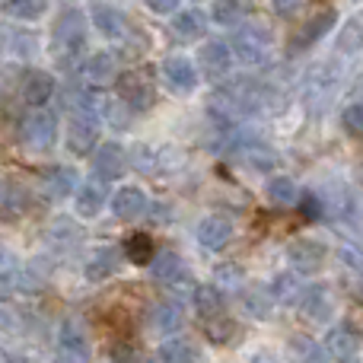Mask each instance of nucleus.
<instances>
[{"label": "nucleus", "instance_id": "nucleus-23", "mask_svg": "<svg viewBox=\"0 0 363 363\" xmlns=\"http://www.w3.org/2000/svg\"><path fill=\"white\" fill-rule=\"evenodd\" d=\"M201 322V332H204V338L211 341V345L223 347V345H233V338H236L239 325L233 315H226V309H220V313L207 315V319H198Z\"/></svg>", "mask_w": 363, "mask_h": 363}, {"label": "nucleus", "instance_id": "nucleus-42", "mask_svg": "<svg viewBox=\"0 0 363 363\" xmlns=\"http://www.w3.org/2000/svg\"><path fill=\"white\" fill-rule=\"evenodd\" d=\"M13 328H16V322H13V315L0 309V341H6V338H10V335H13Z\"/></svg>", "mask_w": 363, "mask_h": 363}, {"label": "nucleus", "instance_id": "nucleus-3", "mask_svg": "<svg viewBox=\"0 0 363 363\" xmlns=\"http://www.w3.org/2000/svg\"><path fill=\"white\" fill-rule=\"evenodd\" d=\"M19 140H23L29 150H51L57 144V115L51 108L35 106V112H29L19 121Z\"/></svg>", "mask_w": 363, "mask_h": 363}, {"label": "nucleus", "instance_id": "nucleus-35", "mask_svg": "<svg viewBox=\"0 0 363 363\" xmlns=\"http://www.w3.org/2000/svg\"><path fill=\"white\" fill-rule=\"evenodd\" d=\"M296 204H300V213L306 220H322V217H325V201H322L315 191H300Z\"/></svg>", "mask_w": 363, "mask_h": 363}, {"label": "nucleus", "instance_id": "nucleus-29", "mask_svg": "<svg viewBox=\"0 0 363 363\" xmlns=\"http://www.w3.org/2000/svg\"><path fill=\"white\" fill-rule=\"evenodd\" d=\"M121 252H125V258L131 264H140V268H147V264L153 262V239L147 236V233H131V236L125 239V245H121Z\"/></svg>", "mask_w": 363, "mask_h": 363}, {"label": "nucleus", "instance_id": "nucleus-38", "mask_svg": "<svg viewBox=\"0 0 363 363\" xmlns=\"http://www.w3.org/2000/svg\"><path fill=\"white\" fill-rule=\"evenodd\" d=\"M220 290H239L242 287V271L236 268V264H230V268H220Z\"/></svg>", "mask_w": 363, "mask_h": 363}, {"label": "nucleus", "instance_id": "nucleus-2", "mask_svg": "<svg viewBox=\"0 0 363 363\" xmlns=\"http://www.w3.org/2000/svg\"><path fill=\"white\" fill-rule=\"evenodd\" d=\"M230 45L239 61L255 67V64L268 61V55H271V32H268V26H262V23H242V26H236Z\"/></svg>", "mask_w": 363, "mask_h": 363}, {"label": "nucleus", "instance_id": "nucleus-17", "mask_svg": "<svg viewBox=\"0 0 363 363\" xmlns=\"http://www.w3.org/2000/svg\"><path fill=\"white\" fill-rule=\"evenodd\" d=\"M296 306H300V313L306 315V319L325 322L328 315H332V294H328L325 284H309V287H303Z\"/></svg>", "mask_w": 363, "mask_h": 363}, {"label": "nucleus", "instance_id": "nucleus-5", "mask_svg": "<svg viewBox=\"0 0 363 363\" xmlns=\"http://www.w3.org/2000/svg\"><path fill=\"white\" fill-rule=\"evenodd\" d=\"M99 118H96L93 112H83V108H77V115L67 121V138H64V144H67V150L74 153V157H89V153L96 150V144H99Z\"/></svg>", "mask_w": 363, "mask_h": 363}, {"label": "nucleus", "instance_id": "nucleus-4", "mask_svg": "<svg viewBox=\"0 0 363 363\" xmlns=\"http://www.w3.org/2000/svg\"><path fill=\"white\" fill-rule=\"evenodd\" d=\"M115 86H118L121 102H125L134 115L157 106V83H153V77L147 74V70H128V74H121L118 80H115Z\"/></svg>", "mask_w": 363, "mask_h": 363}, {"label": "nucleus", "instance_id": "nucleus-14", "mask_svg": "<svg viewBox=\"0 0 363 363\" xmlns=\"http://www.w3.org/2000/svg\"><path fill=\"white\" fill-rule=\"evenodd\" d=\"M121 255H125V252L112 249V245H102V249H96L93 255L86 258V264H83V274H86V281L102 284V281H108V277H115L121 271Z\"/></svg>", "mask_w": 363, "mask_h": 363}, {"label": "nucleus", "instance_id": "nucleus-15", "mask_svg": "<svg viewBox=\"0 0 363 363\" xmlns=\"http://www.w3.org/2000/svg\"><path fill=\"white\" fill-rule=\"evenodd\" d=\"M325 351H328V357H335V360H354L360 354V332L354 325H335L332 332L325 335Z\"/></svg>", "mask_w": 363, "mask_h": 363}, {"label": "nucleus", "instance_id": "nucleus-41", "mask_svg": "<svg viewBox=\"0 0 363 363\" xmlns=\"http://www.w3.org/2000/svg\"><path fill=\"white\" fill-rule=\"evenodd\" d=\"M179 4H182V0H147V6H150L153 13H160V16H166V13L179 10Z\"/></svg>", "mask_w": 363, "mask_h": 363}, {"label": "nucleus", "instance_id": "nucleus-6", "mask_svg": "<svg viewBox=\"0 0 363 363\" xmlns=\"http://www.w3.org/2000/svg\"><path fill=\"white\" fill-rule=\"evenodd\" d=\"M160 74H163V83L176 96H188L198 86V67H194V61L185 55H169L163 61V67H160Z\"/></svg>", "mask_w": 363, "mask_h": 363}, {"label": "nucleus", "instance_id": "nucleus-31", "mask_svg": "<svg viewBox=\"0 0 363 363\" xmlns=\"http://www.w3.org/2000/svg\"><path fill=\"white\" fill-rule=\"evenodd\" d=\"M194 309H198V319L220 313L223 309V290L213 287V284H198V290H194Z\"/></svg>", "mask_w": 363, "mask_h": 363}, {"label": "nucleus", "instance_id": "nucleus-40", "mask_svg": "<svg viewBox=\"0 0 363 363\" xmlns=\"http://www.w3.org/2000/svg\"><path fill=\"white\" fill-rule=\"evenodd\" d=\"M108 357H112V360H138L140 354L134 351V347H128L125 341H121V345H115L112 351H108Z\"/></svg>", "mask_w": 363, "mask_h": 363}, {"label": "nucleus", "instance_id": "nucleus-21", "mask_svg": "<svg viewBox=\"0 0 363 363\" xmlns=\"http://www.w3.org/2000/svg\"><path fill=\"white\" fill-rule=\"evenodd\" d=\"M150 274L157 277L160 284L176 287V284L188 281V264L179 252H160V255H153V262H150Z\"/></svg>", "mask_w": 363, "mask_h": 363}, {"label": "nucleus", "instance_id": "nucleus-28", "mask_svg": "<svg viewBox=\"0 0 363 363\" xmlns=\"http://www.w3.org/2000/svg\"><path fill=\"white\" fill-rule=\"evenodd\" d=\"M0 10L10 19H19V23H35L45 16L48 0H0Z\"/></svg>", "mask_w": 363, "mask_h": 363}, {"label": "nucleus", "instance_id": "nucleus-1", "mask_svg": "<svg viewBox=\"0 0 363 363\" xmlns=\"http://www.w3.org/2000/svg\"><path fill=\"white\" fill-rule=\"evenodd\" d=\"M86 16L77 6H67V10L57 13L55 26H51V55L61 67H70V64L80 61V55L86 51Z\"/></svg>", "mask_w": 363, "mask_h": 363}, {"label": "nucleus", "instance_id": "nucleus-18", "mask_svg": "<svg viewBox=\"0 0 363 363\" xmlns=\"http://www.w3.org/2000/svg\"><path fill=\"white\" fill-rule=\"evenodd\" d=\"M83 80H89L93 86H106V83L118 80V61H115L112 51H96L86 61L80 64Z\"/></svg>", "mask_w": 363, "mask_h": 363}, {"label": "nucleus", "instance_id": "nucleus-10", "mask_svg": "<svg viewBox=\"0 0 363 363\" xmlns=\"http://www.w3.org/2000/svg\"><path fill=\"white\" fill-rule=\"evenodd\" d=\"M328 249L319 242V239H294L287 245V262L294 264V271L300 274H315V271L325 264Z\"/></svg>", "mask_w": 363, "mask_h": 363}, {"label": "nucleus", "instance_id": "nucleus-26", "mask_svg": "<svg viewBox=\"0 0 363 363\" xmlns=\"http://www.w3.org/2000/svg\"><path fill=\"white\" fill-rule=\"evenodd\" d=\"M147 322H150V328H157V332L172 335L176 328H182L185 315H182V306H179V303L163 300V303H153V306H150V313H147Z\"/></svg>", "mask_w": 363, "mask_h": 363}, {"label": "nucleus", "instance_id": "nucleus-20", "mask_svg": "<svg viewBox=\"0 0 363 363\" xmlns=\"http://www.w3.org/2000/svg\"><path fill=\"white\" fill-rule=\"evenodd\" d=\"M55 89H57L55 74H48V70H29V74L23 77L19 93H23V99L29 102V106H45V102L55 96Z\"/></svg>", "mask_w": 363, "mask_h": 363}, {"label": "nucleus", "instance_id": "nucleus-19", "mask_svg": "<svg viewBox=\"0 0 363 363\" xmlns=\"http://www.w3.org/2000/svg\"><path fill=\"white\" fill-rule=\"evenodd\" d=\"M335 23H338V10L335 6H325V10H319L315 16H309L306 23H303L300 35H296V48H313L315 42H319L322 35H328V32L335 29Z\"/></svg>", "mask_w": 363, "mask_h": 363}, {"label": "nucleus", "instance_id": "nucleus-32", "mask_svg": "<svg viewBox=\"0 0 363 363\" xmlns=\"http://www.w3.org/2000/svg\"><path fill=\"white\" fill-rule=\"evenodd\" d=\"M335 48H338V55H357L363 48V19H347L341 26L338 38H335Z\"/></svg>", "mask_w": 363, "mask_h": 363}, {"label": "nucleus", "instance_id": "nucleus-7", "mask_svg": "<svg viewBox=\"0 0 363 363\" xmlns=\"http://www.w3.org/2000/svg\"><path fill=\"white\" fill-rule=\"evenodd\" d=\"M57 357L70 360V363L93 357L89 338H86V332H83V325L77 319H64L61 328H57Z\"/></svg>", "mask_w": 363, "mask_h": 363}, {"label": "nucleus", "instance_id": "nucleus-37", "mask_svg": "<svg viewBox=\"0 0 363 363\" xmlns=\"http://www.w3.org/2000/svg\"><path fill=\"white\" fill-rule=\"evenodd\" d=\"M268 303H274V296L268 290H255V294L245 296V309L255 313V319H268Z\"/></svg>", "mask_w": 363, "mask_h": 363}, {"label": "nucleus", "instance_id": "nucleus-39", "mask_svg": "<svg viewBox=\"0 0 363 363\" xmlns=\"http://www.w3.org/2000/svg\"><path fill=\"white\" fill-rule=\"evenodd\" d=\"M300 6H303V0H271V10H274L281 19L296 16V13H300Z\"/></svg>", "mask_w": 363, "mask_h": 363}, {"label": "nucleus", "instance_id": "nucleus-16", "mask_svg": "<svg viewBox=\"0 0 363 363\" xmlns=\"http://www.w3.org/2000/svg\"><path fill=\"white\" fill-rule=\"evenodd\" d=\"M169 35L176 38V42H198V38L207 35V16L194 6V10H179L176 16H172L169 23Z\"/></svg>", "mask_w": 363, "mask_h": 363}, {"label": "nucleus", "instance_id": "nucleus-13", "mask_svg": "<svg viewBox=\"0 0 363 363\" xmlns=\"http://www.w3.org/2000/svg\"><path fill=\"white\" fill-rule=\"evenodd\" d=\"M80 188V172L74 166L61 163V166H48L42 172V191L48 194L51 201H61V198H70V191Z\"/></svg>", "mask_w": 363, "mask_h": 363}, {"label": "nucleus", "instance_id": "nucleus-30", "mask_svg": "<svg viewBox=\"0 0 363 363\" xmlns=\"http://www.w3.org/2000/svg\"><path fill=\"white\" fill-rule=\"evenodd\" d=\"M268 294L274 296V303H284V306H296V300H300V294H303V284H300V277L287 271V274H277L274 281H271Z\"/></svg>", "mask_w": 363, "mask_h": 363}, {"label": "nucleus", "instance_id": "nucleus-22", "mask_svg": "<svg viewBox=\"0 0 363 363\" xmlns=\"http://www.w3.org/2000/svg\"><path fill=\"white\" fill-rule=\"evenodd\" d=\"M32 207V194L23 182H6L0 188V213L4 220H16V217H26Z\"/></svg>", "mask_w": 363, "mask_h": 363}, {"label": "nucleus", "instance_id": "nucleus-11", "mask_svg": "<svg viewBox=\"0 0 363 363\" xmlns=\"http://www.w3.org/2000/svg\"><path fill=\"white\" fill-rule=\"evenodd\" d=\"M128 163H131V153H128L121 144H102L93 150V172L102 182L121 179L128 169Z\"/></svg>", "mask_w": 363, "mask_h": 363}, {"label": "nucleus", "instance_id": "nucleus-27", "mask_svg": "<svg viewBox=\"0 0 363 363\" xmlns=\"http://www.w3.org/2000/svg\"><path fill=\"white\" fill-rule=\"evenodd\" d=\"M157 357L163 363H191V360H201V347H198V341L179 335V338H166L160 345Z\"/></svg>", "mask_w": 363, "mask_h": 363}, {"label": "nucleus", "instance_id": "nucleus-34", "mask_svg": "<svg viewBox=\"0 0 363 363\" xmlns=\"http://www.w3.org/2000/svg\"><path fill=\"white\" fill-rule=\"evenodd\" d=\"M249 10V0H217L213 4V23L220 26H236Z\"/></svg>", "mask_w": 363, "mask_h": 363}, {"label": "nucleus", "instance_id": "nucleus-36", "mask_svg": "<svg viewBox=\"0 0 363 363\" xmlns=\"http://www.w3.org/2000/svg\"><path fill=\"white\" fill-rule=\"evenodd\" d=\"M341 125L351 138H363V102H351V106L341 112Z\"/></svg>", "mask_w": 363, "mask_h": 363}, {"label": "nucleus", "instance_id": "nucleus-24", "mask_svg": "<svg viewBox=\"0 0 363 363\" xmlns=\"http://www.w3.org/2000/svg\"><path fill=\"white\" fill-rule=\"evenodd\" d=\"M144 211H147V194L140 191V188L125 185V188H118V191H115L112 213L118 220H138V217H144Z\"/></svg>", "mask_w": 363, "mask_h": 363}, {"label": "nucleus", "instance_id": "nucleus-33", "mask_svg": "<svg viewBox=\"0 0 363 363\" xmlns=\"http://www.w3.org/2000/svg\"><path fill=\"white\" fill-rule=\"evenodd\" d=\"M268 198L274 201V204H296L300 185L290 176H274V179H268Z\"/></svg>", "mask_w": 363, "mask_h": 363}, {"label": "nucleus", "instance_id": "nucleus-12", "mask_svg": "<svg viewBox=\"0 0 363 363\" xmlns=\"http://www.w3.org/2000/svg\"><path fill=\"white\" fill-rule=\"evenodd\" d=\"M106 204H108V188L102 179L80 182V188L74 191V211H77V217H83V220L99 217Z\"/></svg>", "mask_w": 363, "mask_h": 363}, {"label": "nucleus", "instance_id": "nucleus-8", "mask_svg": "<svg viewBox=\"0 0 363 363\" xmlns=\"http://www.w3.org/2000/svg\"><path fill=\"white\" fill-rule=\"evenodd\" d=\"M233 233H236V226H233L230 217H223V213H207L198 223L194 236H198V242L204 245L207 252H223L226 245L233 242Z\"/></svg>", "mask_w": 363, "mask_h": 363}, {"label": "nucleus", "instance_id": "nucleus-25", "mask_svg": "<svg viewBox=\"0 0 363 363\" xmlns=\"http://www.w3.org/2000/svg\"><path fill=\"white\" fill-rule=\"evenodd\" d=\"M93 26L99 35L106 38H125V29H128V19L118 6L112 4H96L93 6Z\"/></svg>", "mask_w": 363, "mask_h": 363}, {"label": "nucleus", "instance_id": "nucleus-9", "mask_svg": "<svg viewBox=\"0 0 363 363\" xmlns=\"http://www.w3.org/2000/svg\"><path fill=\"white\" fill-rule=\"evenodd\" d=\"M233 45L220 42V38H213V42H204L198 51V64L201 70H204L207 80H223L226 74L233 70Z\"/></svg>", "mask_w": 363, "mask_h": 363}]
</instances>
